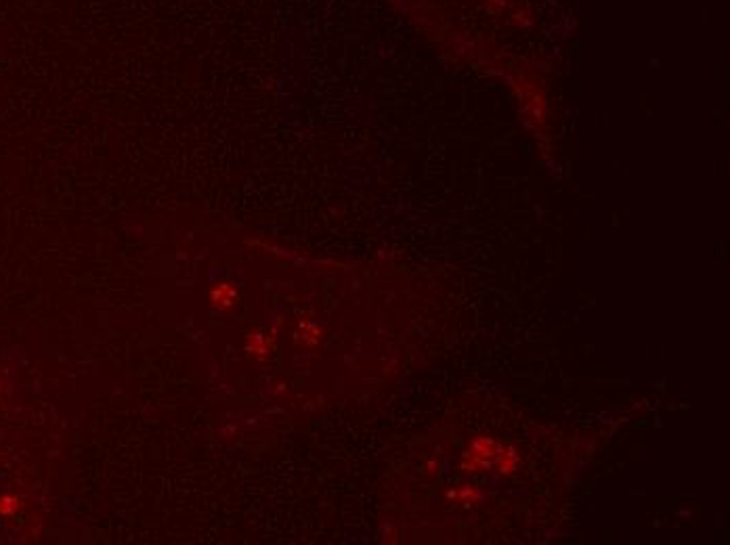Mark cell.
<instances>
[{
  "instance_id": "cell-1",
  "label": "cell",
  "mask_w": 730,
  "mask_h": 545,
  "mask_svg": "<svg viewBox=\"0 0 730 545\" xmlns=\"http://www.w3.org/2000/svg\"><path fill=\"white\" fill-rule=\"evenodd\" d=\"M237 300V290L233 284H219L213 292H210V302L217 310H227L235 304Z\"/></svg>"
},
{
  "instance_id": "cell-2",
  "label": "cell",
  "mask_w": 730,
  "mask_h": 545,
  "mask_svg": "<svg viewBox=\"0 0 730 545\" xmlns=\"http://www.w3.org/2000/svg\"><path fill=\"white\" fill-rule=\"evenodd\" d=\"M19 510V499L13 495L0 497V516H11Z\"/></svg>"
}]
</instances>
